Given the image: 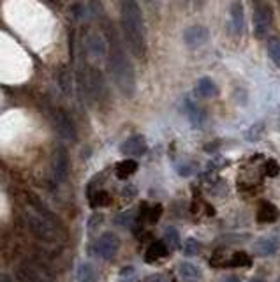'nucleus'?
Wrapping results in <instances>:
<instances>
[{"mask_svg":"<svg viewBox=\"0 0 280 282\" xmlns=\"http://www.w3.org/2000/svg\"><path fill=\"white\" fill-rule=\"evenodd\" d=\"M120 18L127 46L138 58L146 55V28L138 0H120Z\"/></svg>","mask_w":280,"mask_h":282,"instance_id":"nucleus-1","label":"nucleus"},{"mask_svg":"<svg viewBox=\"0 0 280 282\" xmlns=\"http://www.w3.org/2000/svg\"><path fill=\"white\" fill-rule=\"evenodd\" d=\"M109 69H111L113 80H115L118 90L125 97L131 99L136 92V74L132 62L129 60L127 53L118 41H113L111 48H109Z\"/></svg>","mask_w":280,"mask_h":282,"instance_id":"nucleus-2","label":"nucleus"},{"mask_svg":"<svg viewBox=\"0 0 280 282\" xmlns=\"http://www.w3.org/2000/svg\"><path fill=\"white\" fill-rule=\"evenodd\" d=\"M120 247V240L115 233L108 231V233H102L94 243V252L102 259H111L113 256L116 254Z\"/></svg>","mask_w":280,"mask_h":282,"instance_id":"nucleus-3","label":"nucleus"},{"mask_svg":"<svg viewBox=\"0 0 280 282\" xmlns=\"http://www.w3.org/2000/svg\"><path fill=\"white\" fill-rule=\"evenodd\" d=\"M146 150H148V145H146V139H145V136L143 134L131 136V138L125 139L120 147V152L129 159L143 157V155L146 154Z\"/></svg>","mask_w":280,"mask_h":282,"instance_id":"nucleus-4","label":"nucleus"},{"mask_svg":"<svg viewBox=\"0 0 280 282\" xmlns=\"http://www.w3.org/2000/svg\"><path fill=\"white\" fill-rule=\"evenodd\" d=\"M53 122H55V127H57L58 134H60L64 139H74L76 138L74 124H72L71 117H69L65 111H62V110L53 111Z\"/></svg>","mask_w":280,"mask_h":282,"instance_id":"nucleus-5","label":"nucleus"},{"mask_svg":"<svg viewBox=\"0 0 280 282\" xmlns=\"http://www.w3.org/2000/svg\"><path fill=\"white\" fill-rule=\"evenodd\" d=\"M210 39V30L203 25H194L183 32V41L189 48H199Z\"/></svg>","mask_w":280,"mask_h":282,"instance_id":"nucleus-6","label":"nucleus"},{"mask_svg":"<svg viewBox=\"0 0 280 282\" xmlns=\"http://www.w3.org/2000/svg\"><path fill=\"white\" fill-rule=\"evenodd\" d=\"M229 18H231V28L236 36L243 34V28H245V9H243V4L240 0L231 4V11H229Z\"/></svg>","mask_w":280,"mask_h":282,"instance_id":"nucleus-7","label":"nucleus"},{"mask_svg":"<svg viewBox=\"0 0 280 282\" xmlns=\"http://www.w3.org/2000/svg\"><path fill=\"white\" fill-rule=\"evenodd\" d=\"M28 224H30V229L39 236L41 240H51L53 238V231H51L50 224L46 222V219H41L34 214H28Z\"/></svg>","mask_w":280,"mask_h":282,"instance_id":"nucleus-8","label":"nucleus"},{"mask_svg":"<svg viewBox=\"0 0 280 282\" xmlns=\"http://www.w3.org/2000/svg\"><path fill=\"white\" fill-rule=\"evenodd\" d=\"M280 217V211L273 203L270 201H261L257 206V222H263V224H270L275 222Z\"/></svg>","mask_w":280,"mask_h":282,"instance_id":"nucleus-9","label":"nucleus"},{"mask_svg":"<svg viewBox=\"0 0 280 282\" xmlns=\"http://www.w3.org/2000/svg\"><path fill=\"white\" fill-rule=\"evenodd\" d=\"M196 92L203 99H212L215 95H219V87L210 76H203L196 85Z\"/></svg>","mask_w":280,"mask_h":282,"instance_id":"nucleus-10","label":"nucleus"},{"mask_svg":"<svg viewBox=\"0 0 280 282\" xmlns=\"http://www.w3.org/2000/svg\"><path fill=\"white\" fill-rule=\"evenodd\" d=\"M168 254H169V249L164 242H152L145 252V261L157 263V261H161V259L168 258Z\"/></svg>","mask_w":280,"mask_h":282,"instance_id":"nucleus-11","label":"nucleus"},{"mask_svg":"<svg viewBox=\"0 0 280 282\" xmlns=\"http://www.w3.org/2000/svg\"><path fill=\"white\" fill-rule=\"evenodd\" d=\"M178 277L183 282H197L201 279V268L194 263H180L178 265Z\"/></svg>","mask_w":280,"mask_h":282,"instance_id":"nucleus-12","label":"nucleus"},{"mask_svg":"<svg viewBox=\"0 0 280 282\" xmlns=\"http://www.w3.org/2000/svg\"><path fill=\"white\" fill-rule=\"evenodd\" d=\"M67 173H69V155L64 148H60L57 157H55V175H57L60 182H64L67 178Z\"/></svg>","mask_w":280,"mask_h":282,"instance_id":"nucleus-13","label":"nucleus"},{"mask_svg":"<svg viewBox=\"0 0 280 282\" xmlns=\"http://www.w3.org/2000/svg\"><path fill=\"white\" fill-rule=\"evenodd\" d=\"M268 30V14L263 9H256L254 14V34L257 39H263Z\"/></svg>","mask_w":280,"mask_h":282,"instance_id":"nucleus-14","label":"nucleus"},{"mask_svg":"<svg viewBox=\"0 0 280 282\" xmlns=\"http://www.w3.org/2000/svg\"><path fill=\"white\" fill-rule=\"evenodd\" d=\"M138 171V162L134 161V159H124L122 162L115 166V173L116 177L122 178V180H125V178H129L132 175V173Z\"/></svg>","mask_w":280,"mask_h":282,"instance_id":"nucleus-15","label":"nucleus"},{"mask_svg":"<svg viewBox=\"0 0 280 282\" xmlns=\"http://www.w3.org/2000/svg\"><path fill=\"white\" fill-rule=\"evenodd\" d=\"M256 251L261 256H273L278 251V242L275 238H261L256 243Z\"/></svg>","mask_w":280,"mask_h":282,"instance_id":"nucleus-16","label":"nucleus"},{"mask_svg":"<svg viewBox=\"0 0 280 282\" xmlns=\"http://www.w3.org/2000/svg\"><path fill=\"white\" fill-rule=\"evenodd\" d=\"M227 266H234V268L243 266V268H247V266H252V258H250L247 252L238 251V252H234L231 258H227Z\"/></svg>","mask_w":280,"mask_h":282,"instance_id":"nucleus-17","label":"nucleus"},{"mask_svg":"<svg viewBox=\"0 0 280 282\" xmlns=\"http://www.w3.org/2000/svg\"><path fill=\"white\" fill-rule=\"evenodd\" d=\"M88 199H90V206H92V208H99V206L111 205V196H109L106 191H102V189L95 191Z\"/></svg>","mask_w":280,"mask_h":282,"instance_id":"nucleus-18","label":"nucleus"},{"mask_svg":"<svg viewBox=\"0 0 280 282\" xmlns=\"http://www.w3.org/2000/svg\"><path fill=\"white\" fill-rule=\"evenodd\" d=\"M76 279H78V282H94L95 268L90 263H83V265H79L78 272H76Z\"/></svg>","mask_w":280,"mask_h":282,"instance_id":"nucleus-19","label":"nucleus"},{"mask_svg":"<svg viewBox=\"0 0 280 282\" xmlns=\"http://www.w3.org/2000/svg\"><path fill=\"white\" fill-rule=\"evenodd\" d=\"M162 242L168 245V249H178L180 247V235H178V229H175L173 226L164 229V240Z\"/></svg>","mask_w":280,"mask_h":282,"instance_id":"nucleus-20","label":"nucleus"},{"mask_svg":"<svg viewBox=\"0 0 280 282\" xmlns=\"http://www.w3.org/2000/svg\"><path fill=\"white\" fill-rule=\"evenodd\" d=\"M187 115H189L192 125H196V127H199V125L203 124V120H205V115H203V111L197 110V108L194 106L192 102H189V101H187Z\"/></svg>","mask_w":280,"mask_h":282,"instance_id":"nucleus-21","label":"nucleus"},{"mask_svg":"<svg viewBox=\"0 0 280 282\" xmlns=\"http://www.w3.org/2000/svg\"><path fill=\"white\" fill-rule=\"evenodd\" d=\"M162 214V206L161 205H153V206H143V215H145V221L152 222V224H155L157 221H159Z\"/></svg>","mask_w":280,"mask_h":282,"instance_id":"nucleus-22","label":"nucleus"},{"mask_svg":"<svg viewBox=\"0 0 280 282\" xmlns=\"http://www.w3.org/2000/svg\"><path fill=\"white\" fill-rule=\"evenodd\" d=\"M201 251V243L196 238H187V242L183 243V254L185 256H197Z\"/></svg>","mask_w":280,"mask_h":282,"instance_id":"nucleus-23","label":"nucleus"},{"mask_svg":"<svg viewBox=\"0 0 280 282\" xmlns=\"http://www.w3.org/2000/svg\"><path fill=\"white\" fill-rule=\"evenodd\" d=\"M268 55H270V58L273 60V64L280 67V41L275 39L268 44Z\"/></svg>","mask_w":280,"mask_h":282,"instance_id":"nucleus-24","label":"nucleus"},{"mask_svg":"<svg viewBox=\"0 0 280 282\" xmlns=\"http://www.w3.org/2000/svg\"><path fill=\"white\" fill-rule=\"evenodd\" d=\"M264 173H266L268 177H278L280 175V164L275 159H268L266 162H264Z\"/></svg>","mask_w":280,"mask_h":282,"instance_id":"nucleus-25","label":"nucleus"},{"mask_svg":"<svg viewBox=\"0 0 280 282\" xmlns=\"http://www.w3.org/2000/svg\"><path fill=\"white\" fill-rule=\"evenodd\" d=\"M102 222H104V217H102L101 214H94V215H90V219L87 221V228L90 229V231H95Z\"/></svg>","mask_w":280,"mask_h":282,"instance_id":"nucleus-26","label":"nucleus"},{"mask_svg":"<svg viewBox=\"0 0 280 282\" xmlns=\"http://www.w3.org/2000/svg\"><path fill=\"white\" fill-rule=\"evenodd\" d=\"M194 171H196V166H192V164H182V166H178V173L182 177H189V175H192Z\"/></svg>","mask_w":280,"mask_h":282,"instance_id":"nucleus-27","label":"nucleus"},{"mask_svg":"<svg viewBox=\"0 0 280 282\" xmlns=\"http://www.w3.org/2000/svg\"><path fill=\"white\" fill-rule=\"evenodd\" d=\"M136 273V268L134 266H124V268L120 270V279L122 280H125V279H129V277H132Z\"/></svg>","mask_w":280,"mask_h":282,"instance_id":"nucleus-28","label":"nucleus"},{"mask_svg":"<svg viewBox=\"0 0 280 282\" xmlns=\"http://www.w3.org/2000/svg\"><path fill=\"white\" fill-rule=\"evenodd\" d=\"M129 219H132L131 211H125V214H122L120 217H116V219H115V222H118V224H125V226H129V224H131V222H129Z\"/></svg>","mask_w":280,"mask_h":282,"instance_id":"nucleus-29","label":"nucleus"},{"mask_svg":"<svg viewBox=\"0 0 280 282\" xmlns=\"http://www.w3.org/2000/svg\"><path fill=\"white\" fill-rule=\"evenodd\" d=\"M222 282H242V280H240V277H238V275H234V273H231V275L224 277Z\"/></svg>","mask_w":280,"mask_h":282,"instance_id":"nucleus-30","label":"nucleus"},{"mask_svg":"<svg viewBox=\"0 0 280 282\" xmlns=\"http://www.w3.org/2000/svg\"><path fill=\"white\" fill-rule=\"evenodd\" d=\"M148 282H166V280L162 279V277H152V279H150Z\"/></svg>","mask_w":280,"mask_h":282,"instance_id":"nucleus-31","label":"nucleus"},{"mask_svg":"<svg viewBox=\"0 0 280 282\" xmlns=\"http://www.w3.org/2000/svg\"><path fill=\"white\" fill-rule=\"evenodd\" d=\"M249 282H264L263 279H257V277H256V279H250Z\"/></svg>","mask_w":280,"mask_h":282,"instance_id":"nucleus-32","label":"nucleus"},{"mask_svg":"<svg viewBox=\"0 0 280 282\" xmlns=\"http://www.w3.org/2000/svg\"><path fill=\"white\" fill-rule=\"evenodd\" d=\"M205 4V0H197V6H203Z\"/></svg>","mask_w":280,"mask_h":282,"instance_id":"nucleus-33","label":"nucleus"},{"mask_svg":"<svg viewBox=\"0 0 280 282\" xmlns=\"http://www.w3.org/2000/svg\"><path fill=\"white\" fill-rule=\"evenodd\" d=\"M277 282H280V279H278V280H277Z\"/></svg>","mask_w":280,"mask_h":282,"instance_id":"nucleus-34","label":"nucleus"}]
</instances>
